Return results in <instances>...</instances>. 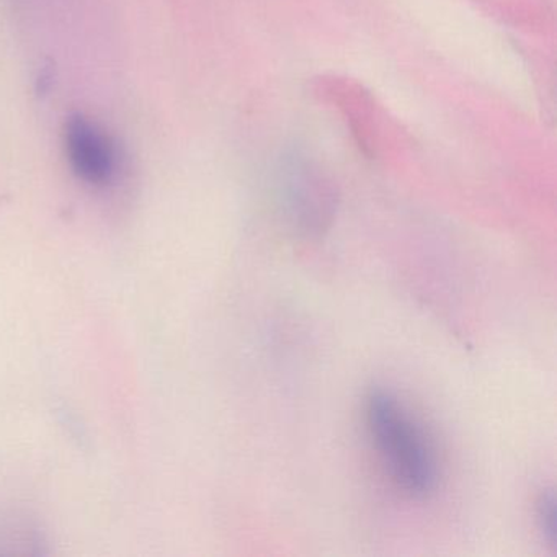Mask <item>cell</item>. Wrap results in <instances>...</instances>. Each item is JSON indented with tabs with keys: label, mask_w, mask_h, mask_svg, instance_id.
<instances>
[{
	"label": "cell",
	"mask_w": 557,
	"mask_h": 557,
	"mask_svg": "<svg viewBox=\"0 0 557 557\" xmlns=\"http://www.w3.org/2000/svg\"><path fill=\"white\" fill-rule=\"evenodd\" d=\"M64 146L74 174L92 187L112 184L119 172V149L102 125L83 113L67 119Z\"/></svg>",
	"instance_id": "2"
},
{
	"label": "cell",
	"mask_w": 557,
	"mask_h": 557,
	"mask_svg": "<svg viewBox=\"0 0 557 557\" xmlns=\"http://www.w3.org/2000/svg\"><path fill=\"white\" fill-rule=\"evenodd\" d=\"M537 523L543 530L544 536L549 540V543L556 544L557 540V513H556V498L553 492H546L541 495L537 500Z\"/></svg>",
	"instance_id": "3"
},
{
	"label": "cell",
	"mask_w": 557,
	"mask_h": 557,
	"mask_svg": "<svg viewBox=\"0 0 557 557\" xmlns=\"http://www.w3.org/2000/svg\"><path fill=\"white\" fill-rule=\"evenodd\" d=\"M367 422L396 487L412 498L432 494L438 482L435 453L399 399L386 391H373L368 397Z\"/></svg>",
	"instance_id": "1"
}]
</instances>
